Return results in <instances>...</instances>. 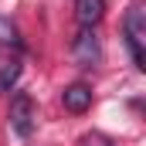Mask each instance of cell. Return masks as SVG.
<instances>
[{"mask_svg": "<svg viewBox=\"0 0 146 146\" xmlns=\"http://www.w3.org/2000/svg\"><path fill=\"white\" fill-rule=\"evenodd\" d=\"M75 17L82 27L95 31V24L106 17V0H75Z\"/></svg>", "mask_w": 146, "mask_h": 146, "instance_id": "5b68a950", "label": "cell"}, {"mask_svg": "<svg viewBox=\"0 0 146 146\" xmlns=\"http://www.w3.org/2000/svg\"><path fill=\"white\" fill-rule=\"evenodd\" d=\"M17 78H21V61H17V58L3 61V65H0V92H14Z\"/></svg>", "mask_w": 146, "mask_h": 146, "instance_id": "8992f818", "label": "cell"}, {"mask_svg": "<svg viewBox=\"0 0 146 146\" xmlns=\"http://www.w3.org/2000/svg\"><path fill=\"white\" fill-rule=\"evenodd\" d=\"M61 102H65V109H68V112L82 115V112L92 109V88H88L85 82H72V85L61 92Z\"/></svg>", "mask_w": 146, "mask_h": 146, "instance_id": "277c9868", "label": "cell"}, {"mask_svg": "<svg viewBox=\"0 0 146 146\" xmlns=\"http://www.w3.org/2000/svg\"><path fill=\"white\" fill-rule=\"evenodd\" d=\"M122 37H126V51L133 58V65L143 72L146 68V10L143 3H133L122 17Z\"/></svg>", "mask_w": 146, "mask_h": 146, "instance_id": "6da1fadb", "label": "cell"}, {"mask_svg": "<svg viewBox=\"0 0 146 146\" xmlns=\"http://www.w3.org/2000/svg\"><path fill=\"white\" fill-rule=\"evenodd\" d=\"M0 44H14V48H21V34H17V27H14V21L3 17V14H0Z\"/></svg>", "mask_w": 146, "mask_h": 146, "instance_id": "52a82bcc", "label": "cell"}, {"mask_svg": "<svg viewBox=\"0 0 146 146\" xmlns=\"http://www.w3.org/2000/svg\"><path fill=\"white\" fill-rule=\"evenodd\" d=\"M7 119H10V129H14V136L27 139V136L34 133V99H31L27 92H14Z\"/></svg>", "mask_w": 146, "mask_h": 146, "instance_id": "7a4b0ae2", "label": "cell"}, {"mask_svg": "<svg viewBox=\"0 0 146 146\" xmlns=\"http://www.w3.org/2000/svg\"><path fill=\"white\" fill-rule=\"evenodd\" d=\"M82 146H115V143L102 133H88V136H82Z\"/></svg>", "mask_w": 146, "mask_h": 146, "instance_id": "ba28073f", "label": "cell"}, {"mask_svg": "<svg viewBox=\"0 0 146 146\" xmlns=\"http://www.w3.org/2000/svg\"><path fill=\"white\" fill-rule=\"evenodd\" d=\"M72 58L78 61V68H95L102 61V44L92 27H82L78 34L72 37Z\"/></svg>", "mask_w": 146, "mask_h": 146, "instance_id": "3957f363", "label": "cell"}]
</instances>
